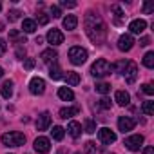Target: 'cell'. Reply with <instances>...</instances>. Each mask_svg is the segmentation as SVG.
<instances>
[{
	"instance_id": "obj_15",
	"label": "cell",
	"mask_w": 154,
	"mask_h": 154,
	"mask_svg": "<svg viewBox=\"0 0 154 154\" xmlns=\"http://www.w3.org/2000/svg\"><path fill=\"white\" fill-rule=\"evenodd\" d=\"M145 27H147V22L141 20V18H136V20H132V22L129 24V29H131L132 35H141V33L145 31Z\"/></svg>"
},
{
	"instance_id": "obj_46",
	"label": "cell",
	"mask_w": 154,
	"mask_h": 154,
	"mask_svg": "<svg viewBox=\"0 0 154 154\" xmlns=\"http://www.w3.org/2000/svg\"><path fill=\"white\" fill-rule=\"evenodd\" d=\"M74 154H80V152H74Z\"/></svg>"
},
{
	"instance_id": "obj_12",
	"label": "cell",
	"mask_w": 154,
	"mask_h": 154,
	"mask_svg": "<svg viewBox=\"0 0 154 154\" xmlns=\"http://www.w3.org/2000/svg\"><path fill=\"white\" fill-rule=\"evenodd\" d=\"M40 58H42V62H44V63H47V65H54V63H58V53H56L53 47H51V49L42 51Z\"/></svg>"
},
{
	"instance_id": "obj_40",
	"label": "cell",
	"mask_w": 154,
	"mask_h": 154,
	"mask_svg": "<svg viewBox=\"0 0 154 154\" xmlns=\"http://www.w3.org/2000/svg\"><path fill=\"white\" fill-rule=\"evenodd\" d=\"M6 51H8V44H6V40H2V38H0V56H2Z\"/></svg>"
},
{
	"instance_id": "obj_2",
	"label": "cell",
	"mask_w": 154,
	"mask_h": 154,
	"mask_svg": "<svg viewBox=\"0 0 154 154\" xmlns=\"http://www.w3.org/2000/svg\"><path fill=\"white\" fill-rule=\"evenodd\" d=\"M112 63H109L105 58H98L93 65H91V74L94 76V78H105V76H109L112 72Z\"/></svg>"
},
{
	"instance_id": "obj_8",
	"label": "cell",
	"mask_w": 154,
	"mask_h": 154,
	"mask_svg": "<svg viewBox=\"0 0 154 154\" xmlns=\"http://www.w3.org/2000/svg\"><path fill=\"white\" fill-rule=\"evenodd\" d=\"M136 127V120L134 118H131V116H120L118 118V129L125 134V132H129V131H132Z\"/></svg>"
},
{
	"instance_id": "obj_1",
	"label": "cell",
	"mask_w": 154,
	"mask_h": 154,
	"mask_svg": "<svg viewBox=\"0 0 154 154\" xmlns=\"http://www.w3.org/2000/svg\"><path fill=\"white\" fill-rule=\"evenodd\" d=\"M84 27H85V33H87L89 40L94 45H102L105 42V38H107V26H105L103 18L98 13L87 11L85 18H84Z\"/></svg>"
},
{
	"instance_id": "obj_27",
	"label": "cell",
	"mask_w": 154,
	"mask_h": 154,
	"mask_svg": "<svg viewBox=\"0 0 154 154\" xmlns=\"http://www.w3.org/2000/svg\"><path fill=\"white\" fill-rule=\"evenodd\" d=\"M141 111H143L147 116H152V114H154V102H150V100L143 102V105H141Z\"/></svg>"
},
{
	"instance_id": "obj_5",
	"label": "cell",
	"mask_w": 154,
	"mask_h": 154,
	"mask_svg": "<svg viewBox=\"0 0 154 154\" xmlns=\"http://www.w3.org/2000/svg\"><path fill=\"white\" fill-rule=\"evenodd\" d=\"M123 145H125L129 150L136 152V150H140V149H141V145H143V136H141V134H132V136H127V138L123 140Z\"/></svg>"
},
{
	"instance_id": "obj_14",
	"label": "cell",
	"mask_w": 154,
	"mask_h": 154,
	"mask_svg": "<svg viewBox=\"0 0 154 154\" xmlns=\"http://www.w3.org/2000/svg\"><path fill=\"white\" fill-rule=\"evenodd\" d=\"M49 125H51V114L45 111V112H42V114L38 116V120H36V131H47Z\"/></svg>"
},
{
	"instance_id": "obj_39",
	"label": "cell",
	"mask_w": 154,
	"mask_h": 154,
	"mask_svg": "<svg viewBox=\"0 0 154 154\" xmlns=\"http://www.w3.org/2000/svg\"><path fill=\"white\" fill-rule=\"evenodd\" d=\"M100 107H102V109H111V100L103 96V98L100 100Z\"/></svg>"
},
{
	"instance_id": "obj_38",
	"label": "cell",
	"mask_w": 154,
	"mask_h": 154,
	"mask_svg": "<svg viewBox=\"0 0 154 154\" xmlns=\"http://www.w3.org/2000/svg\"><path fill=\"white\" fill-rule=\"evenodd\" d=\"M24 67H26L27 71H31V69L35 67V60H33V58H26V60H24Z\"/></svg>"
},
{
	"instance_id": "obj_17",
	"label": "cell",
	"mask_w": 154,
	"mask_h": 154,
	"mask_svg": "<svg viewBox=\"0 0 154 154\" xmlns=\"http://www.w3.org/2000/svg\"><path fill=\"white\" fill-rule=\"evenodd\" d=\"M67 132H69V136L71 138H78L80 134H82V123H78V122H69V125H67Z\"/></svg>"
},
{
	"instance_id": "obj_44",
	"label": "cell",
	"mask_w": 154,
	"mask_h": 154,
	"mask_svg": "<svg viewBox=\"0 0 154 154\" xmlns=\"http://www.w3.org/2000/svg\"><path fill=\"white\" fill-rule=\"evenodd\" d=\"M2 76H4V69H2V67H0V78H2Z\"/></svg>"
},
{
	"instance_id": "obj_28",
	"label": "cell",
	"mask_w": 154,
	"mask_h": 154,
	"mask_svg": "<svg viewBox=\"0 0 154 154\" xmlns=\"http://www.w3.org/2000/svg\"><path fill=\"white\" fill-rule=\"evenodd\" d=\"M94 89H96V93H100V94H107V93L111 91V85L105 84V82H98V84L94 85Z\"/></svg>"
},
{
	"instance_id": "obj_45",
	"label": "cell",
	"mask_w": 154,
	"mask_h": 154,
	"mask_svg": "<svg viewBox=\"0 0 154 154\" xmlns=\"http://www.w3.org/2000/svg\"><path fill=\"white\" fill-rule=\"evenodd\" d=\"M0 9H2V4H0Z\"/></svg>"
},
{
	"instance_id": "obj_26",
	"label": "cell",
	"mask_w": 154,
	"mask_h": 154,
	"mask_svg": "<svg viewBox=\"0 0 154 154\" xmlns=\"http://www.w3.org/2000/svg\"><path fill=\"white\" fill-rule=\"evenodd\" d=\"M51 134H53V140H56V141H62V140H63V136H65V129H62L60 125H56V127H53Z\"/></svg>"
},
{
	"instance_id": "obj_4",
	"label": "cell",
	"mask_w": 154,
	"mask_h": 154,
	"mask_svg": "<svg viewBox=\"0 0 154 154\" xmlns=\"http://www.w3.org/2000/svg\"><path fill=\"white\" fill-rule=\"evenodd\" d=\"M87 51L84 49V47H80V45H74V47H71L69 49V60H71V63H74V65H82V63H85L87 62Z\"/></svg>"
},
{
	"instance_id": "obj_16",
	"label": "cell",
	"mask_w": 154,
	"mask_h": 154,
	"mask_svg": "<svg viewBox=\"0 0 154 154\" xmlns=\"http://www.w3.org/2000/svg\"><path fill=\"white\" fill-rule=\"evenodd\" d=\"M114 102H116L118 105L125 107V105H129V102H131V94H129L127 91H116V94H114Z\"/></svg>"
},
{
	"instance_id": "obj_7",
	"label": "cell",
	"mask_w": 154,
	"mask_h": 154,
	"mask_svg": "<svg viewBox=\"0 0 154 154\" xmlns=\"http://www.w3.org/2000/svg\"><path fill=\"white\" fill-rule=\"evenodd\" d=\"M29 91H31V94H35V96L44 94V91H45V82L40 78V76H35V78H31V82H29Z\"/></svg>"
},
{
	"instance_id": "obj_24",
	"label": "cell",
	"mask_w": 154,
	"mask_h": 154,
	"mask_svg": "<svg viewBox=\"0 0 154 154\" xmlns=\"http://www.w3.org/2000/svg\"><path fill=\"white\" fill-rule=\"evenodd\" d=\"M111 13H114V24L120 26V24L123 22V17H125L123 11H122V8H120V6H112V8H111Z\"/></svg>"
},
{
	"instance_id": "obj_31",
	"label": "cell",
	"mask_w": 154,
	"mask_h": 154,
	"mask_svg": "<svg viewBox=\"0 0 154 154\" xmlns=\"http://www.w3.org/2000/svg\"><path fill=\"white\" fill-rule=\"evenodd\" d=\"M35 22H38V26H45L47 22H49V15H45L44 11H40L38 15H36V20Z\"/></svg>"
},
{
	"instance_id": "obj_6",
	"label": "cell",
	"mask_w": 154,
	"mask_h": 154,
	"mask_svg": "<svg viewBox=\"0 0 154 154\" xmlns=\"http://www.w3.org/2000/svg\"><path fill=\"white\" fill-rule=\"evenodd\" d=\"M122 74H123V78H125L127 84H134L136 78H138V65L134 62H127V67L123 69Z\"/></svg>"
},
{
	"instance_id": "obj_29",
	"label": "cell",
	"mask_w": 154,
	"mask_h": 154,
	"mask_svg": "<svg viewBox=\"0 0 154 154\" xmlns=\"http://www.w3.org/2000/svg\"><path fill=\"white\" fill-rule=\"evenodd\" d=\"M143 65H145L147 69H152V67H154V53H147V54L143 56Z\"/></svg>"
},
{
	"instance_id": "obj_9",
	"label": "cell",
	"mask_w": 154,
	"mask_h": 154,
	"mask_svg": "<svg viewBox=\"0 0 154 154\" xmlns=\"http://www.w3.org/2000/svg\"><path fill=\"white\" fill-rule=\"evenodd\" d=\"M98 138H100V141L105 143V145H111V143L116 141V134H114V131H111L109 127H102V129L98 131Z\"/></svg>"
},
{
	"instance_id": "obj_43",
	"label": "cell",
	"mask_w": 154,
	"mask_h": 154,
	"mask_svg": "<svg viewBox=\"0 0 154 154\" xmlns=\"http://www.w3.org/2000/svg\"><path fill=\"white\" fill-rule=\"evenodd\" d=\"M143 154H154V149L152 147H145L143 149Z\"/></svg>"
},
{
	"instance_id": "obj_41",
	"label": "cell",
	"mask_w": 154,
	"mask_h": 154,
	"mask_svg": "<svg viewBox=\"0 0 154 154\" xmlns=\"http://www.w3.org/2000/svg\"><path fill=\"white\" fill-rule=\"evenodd\" d=\"M60 6L62 8H76V2H67V0H62Z\"/></svg>"
},
{
	"instance_id": "obj_13",
	"label": "cell",
	"mask_w": 154,
	"mask_h": 154,
	"mask_svg": "<svg viewBox=\"0 0 154 154\" xmlns=\"http://www.w3.org/2000/svg\"><path fill=\"white\" fill-rule=\"evenodd\" d=\"M47 42L51 44V45H60V44H63V35H62V31L60 29H49V33H47Z\"/></svg>"
},
{
	"instance_id": "obj_35",
	"label": "cell",
	"mask_w": 154,
	"mask_h": 154,
	"mask_svg": "<svg viewBox=\"0 0 154 154\" xmlns=\"http://www.w3.org/2000/svg\"><path fill=\"white\" fill-rule=\"evenodd\" d=\"M141 91H143L147 96H152V94H154V87H152L150 84H143V85H141Z\"/></svg>"
},
{
	"instance_id": "obj_36",
	"label": "cell",
	"mask_w": 154,
	"mask_h": 154,
	"mask_svg": "<svg viewBox=\"0 0 154 154\" xmlns=\"http://www.w3.org/2000/svg\"><path fill=\"white\" fill-rule=\"evenodd\" d=\"M51 17L53 18H60L62 17V9L58 6H51Z\"/></svg>"
},
{
	"instance_id": "obj_21",
	"label": "cell",
	"mask_w": 154,
	"mask_h": 154,
	"mask_svg": "<svg viewBox=\"0 0 154 154\" xmlns=\"http://www.w3.org/2000/svg\"><path fill=\"white\" fill-rule=\"evenodd\" d=\"M0 93H2V96H4L6 100H9V98L13 96V82H11V80H6V82L2 84V87H0Z\"/></svg>"
},
{
	"instance_id": "obj_23",
	"label": "cell",
	"mask_w": 154,
	"mask_h": 154,
	"mask_svg": "<svg viewBox=\"0 0 154 154\" xmlns=\"http://www.w3.org/2000/svg\"><path fill=\"white\" fill-rule=\"evenodd\" d=\"M49 76H51V80H62V78H63L62 69L58 67V63H54V65L49 67Z\"/></svg>"
},
{
	"instance_id": "obj_34",
	"label": "cell",
	"mask_w": 154,
	"mask_h": 154,
	"mask_svg": "<svg viewBox=\"0 0 154 154\" xmlns=\"http://www.w3.org/2000/svg\"><path fill=\"white\" fill-rule=\"evenodd\" d=\"M20 11L18 9H13V11H9V15H8V18H9V22H15V20H18L20 18Z\"/></svg>"
},
{
	"instance_id": "obj_11",
	"label": "cell",
	"mask_w": 154,
	"mask_h": 154,
	"mask_svg": "<svg viewBox=\"0 0 154 154\" xmlns=\"http://www.w3.org/2000/svg\"><path fill=\"white\" fill-rule=\"evenodd\" d=\"M134 47V38H132V35H129V33H125V35H122L120 38H118V49L120 51H131Z\"/></svg>"
},
{
	"instance_id": "obj_33",
	"label": "cell",
	"mask_w": 154,
	"mask_h": 154,
	"mask_svg": "<svg viewBox=\"0 0 154 154\" xmlns=\"http://www.w3.org/2000/svg\"><path fill=\"white\" fill-rule=\"evenodd\" d=\"M98 150H96V143H93V141H87L85 143V154H96Z\"/></svg>"
},
{
	"instance_id": "obj_22",
	"label": "cell",
	"mask_w": 154,
	"mask_h": 154,
	"mask_svg": "<svg viewBox=\"0 0 154 154\" xmlns=\"http://www.w3.org/2000/svg\"><path fill=\"white\" fill-rule=\"evenodd\" d=\"M35 31H36V22L31 20V18H26V20L22 22V33L31 35V33H35Z\"/></svg>"
},
{
	"instance_id": "obj_32",
	"label": "cell",
	"mask_w": 154,
	"mask_h": 154,
	"mask_svg": "<svg viewBox=\"0 0 154 154\" xmlns=\"http://www.w3.org/2000/svg\"><path fill=\"white\" fill-rule=\"evenodd\" d=\"M85 132H89V134L96 132V123H94L91 118H87V120H85Z\"/></svg>"
},
{
	"instance_id": "obj_30",
	"label": "cell",
	"mask_w": 154,
	"mask_h": 154,
	"mask_svg": "<svg viewBox=\"0 0 154 154\" xmlns=\"http://www.w3.org/2000/svg\"><path fill=\"white\" fill-rule=\"evenodd\" d=\"M9 38H11V40H15L17 44H26V38H24V33L20 35L18 31H11V33H9Z\"/></svg>"
},
{
	"instance_id": "obj_18",
	"label": "cell",
	"mask_w": 154,
	"mask_h": 154,
	"mask_svg": "<svg viewBox=\"0 0 154 154\" xmlns=\"http://www.w3.org/2000/svg\"><path fill=\"white\" fill-rule=\"evenodd\" d=\"M62 24H63V27H65L67 31H72V29H76V26H78V18H76L74 15H67V17L62 20Z\"/></svg>"
},
{
	"instance_id": "obj_42",
	"label": "cell",
	"mask_w": 154,
	"mask_h": 154,
	"mask_svg": "<svg viewBox=\"0 0 154 154\" xmlns=\"http://www.w3.org/2000/svg\"><path fill=\"white\" fill-rule=\"evenodd\" d=\"M149 44H150V38H149V36H143V38L140 40V45H143V47L149 45Z\"/></svg>"
},
{
	"instance_id": "obj_20",
	"label": "cell",
	"mask_w": 154,
	"mask_h": 154,
	"mask_svg": "<svg viewBox=\"0 0 154 154\" xmlns=\"http://www.w3.org/2000/svg\"><path fill=\"white\" fill-rule=\"evenodd\" d=\"M58 98L63 100V102H72L74 100V93L69 87H60L58 89Z\"/></svg>"
},
{
	"instance_id": "obj_19",
	"label": "cell",
	"mask_w": 154,
	"mask_h": 154,
	"mask_svg": "<svg viewBox=\"0 0 154 154\" xmlns=\"http://www.w3.org/2000/svg\"><path fill=\"white\" fill-rule=\"evenodd\" d=\"M80 112V107H63V109H60V118L62 120H67V118H72L74 114H78Z\"/></svg>"
},
{
	"instance_id": "obj_10",
	"label": "cell",
	"mask_w": 154,
	"mask_h": 154,
	"mask_svg": "<svg viewBox=\"0 0 154 154\" xmlns=\"http://www.w3.org/2000/svg\"><path fill=\"white\" fill-rule=\"evenodd\" d=\"M35 150H36L38 154H47V152L51 150V141H49V138L38 136V138L35 140Z\"/></svg>"
},
{
	"instance_id": "obj_25",
	"label": "cell",
	"mask_w": 154,
	"mask_h": 154,
	"mask_svg": "<svg viewBox=\"0 0 154 154\" xmlns=\"http://www.w3.org/2000/svg\"><path fill=\"white\" fill-rule=\"evenodd\" d=\"M65 82H67V85H71V87L78 85V84H80V74H78V72H67Z\"/></svg>"
},
{
	"instance_id": "obj_3",
	"label": "cell",
	"mask_w": 154,
	"mask_h": 154,
	"mask_svg": "<svg viewBox=\"0 0 154 154\" xmlns=\"http://www.w3.org/2000/svg\"><path fill=\"white\" fill-rule=\"evenodd\" d=\"M0 140H2V143L6 147H20V145L26 143V136L22 132H18V131L6 132V134H2V138H0Z\"/></svg>"
},
{
	"instance_id": "obj_37",
	"label": "cell",
	"mask_w": 154,
	"mask_h": 154,
	"mask_svg": "<svg viewBox=\"0 0 154 154\" xmlns=\"http://www.w3.org/2000/svg\"><path fill=\"white\" fill-rule=\"evenodd\" d=\"M152 11H154V4H152V2H143V13L149 15V13H152Z\"/></svg>"
}]
</instances>
